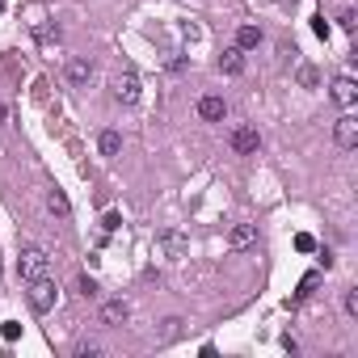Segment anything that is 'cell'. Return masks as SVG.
<instances>
[{"instance_id": "obj_1", "label": "cell", "mask_w": 358, "mask_h": 358, "mask_svg": "<svg viewBox=\"0 0 358 358\" xmlns=\"http://www.w3.org/2000/svg\"><path fill=\"white\" fill-rule=\"evenodd\" d=\"M17 274H22V282H34V278L51 274V253L38 249V245H26L22 257H17Z\"/></svg>"}, {"instance_id": "obj_2", "label": "cell", "mask_w": 358, "mask_h": 358, "mask_svg": "<svg viewBox=\"0 0 358 358\" xmlns=\"http://www.w3.org/2000/svg\"><path fill=\"white\" fill-rule=\"evenodd\" d=\"M30 291H26V299H30V312H38V316H47L51 308H55V299H59V287L51 282V274H43V278H34V282H26Z\"/></svg>"}, {"instance_id": "obj_3", "label": "cell", "mask_w": 358, "mask_h": 358, "mask_svg": "<svg viewBox=\"0 0 358 358\" xmlns=\"http://www.w3.org/2000/svg\"><path fill=\"white\" fill-rule=\"evenodd\" d=\"M333 139H337V148H358V118H354V110H341V118L333 122Z\"/></svg>"}, {"instance_id": "obj_4", "label": "cell", "mask_w": 358, "mask_h": 358, "mask_svg": "<svg viewBox=\"0 0 358 358\" xmlns=\"http://www.w3.org/2000/svg\"><path fill=\"white\" fill-rule=\"evenodd\" d=\"M329 97H333L341 110H354V101H358V85H354V76H337V80L329 85Z\"/></svg>"}, {"instance_id": "obj_5", "label": "cell", "mask_w": 358, "mask_h": 358, "mask_svg": "<svg viewBox=\"0 0 358 358\" xmlns=\"http://www.w3.org/2000/svg\"><path fill=\"white\" fill-rule=\"evenodd\" d=\"M228 143H232V152H236V156H253V152L262 148V135H257L253 127H236V131L228 135Z\"/></svg>"}, {"instance_id": "obj_6", "label": "cell", "mask_w": 358, "mask_h": 358, "mask_svg": "<svg viewBox=\"0 0 358 358\" xmlns=\"http://www.w3.org/2000/svg\"><path fill=\"white\" fill-rule=\"evenodd\" d=\"M64 80H68L72 89H85V85L93 80V64H89V59H80V55H76V59H68V64H64Z\"/></svg>"}, {"instance_id": "obj_7", "label": "cell", "mask_w": 358, "mask_h": 358, "mask_svg": "<svg viewBox=\"0 0 358 358\" xmlns=\"http://www.w3.org/2000/svg\"><path fill=\"white\" fill-rule=\"evenodd\" d=\"M114 97H118L122 106H135V101H139V76H135V72H118V76H114Z\"/></svg>"}, {"instance_id": "obj_8", "label": "cell", "mask_w": 358, "mask_h": 358, "mask_svg": "<svg viewBox=\"0 0 358 358\" xmlns=\"http://www.w3.org/2000/svg\"><path fill=\"white\" fill-rule=\"evenodd\" d=\"M127 316H131V303L127 299H106L101 303V324L118 329V324H127Z\"/></svg>"}, {"instance_id": "obj_9", "label": "cell", "mask_w": 358, "mask_h": 358, "mask_svg": "<svg viewBox=\"0 0 358 358\" xmlns=\"http://www.w3.org/2000/svg\"><path fill=\"white\" fill-rule=\"evenodd\" d=\"M199 118L224 122V118H228V101H224V97H199Z\"/></svg>"}, {"instance_id": "obj_10", "label": "cell", "mask_w": 358, "mask_h": 358, "mask_svg": "<svg viewBox=\"0 0 358 358\" xmlns=\"http://www.w3.org/2000/svg\"><path fill=\"white\" fill-rule=\"evenodd\" d=\"M47 211L59 215V220H72V203H68V194L59 186H47Z\"/></svg>"}, {"instance_id": "obj_11", "label": "cell", "mask_w": 358, "mask_h": 358, "mask_svg": "<svg viewBox=\"0 0 358 358\" xmlns=\"http://www.w3.org/2000/svg\"><path fill=\"white\" fill-rule=\"evenodd\" d=\"M220 72H224V76H241V72H245V51H241V47H228V51L220 55Z\"/></svg>"}, {"instance_id": "obj_12", "label": "cell", "mask_w": 358, "mask_h": 358, "mask_svg": "<svg viewBox=\"0 0 358 358\" xmlns=\"http://www.w3.org/2000/svg\"><path fill=\"white\" fill-rule=\"evenodd\" d=\"M228 245H232V249H253V245H257V228H253V224H236L232 236H228Z\"/></svg>"}, {"instance_id": "obj_13", "label": "cell", "mask_w": 358, "mask_h": 358, "mask_svg": "<svg viewBox=\"0 0 358 358\" xmlns=\"http://www.w3.org/2000/svg\"><path fill=\"white\" fill-rule=\"evenodd\" d=\"M262 38H266V34H262V26H241V30H236V47H241V51L262 47Z\"/></svg>"}, {"instance_id": "obj_14", "label": "cell", "mask_w": 358, "mask_h": 358, "mask_svg": "<svg viewBox=\"0 0 358 358\" xmlns=\"http://www.w3.org/2000/svg\"><path fill=\"white\" fill-rule=\"evenodd\" d=\"M97 148H101V156H118V152H122V135H118V131H101Z\"/></svg>"}, {"instance_id": "obj_15", "label": "cell", "mask_w": 358, "mask_h": 358, "mask_svg": "<svg viewBox=\"0 0 358 358\" xmlns=\"http://www.w3.org/2000/svg\"><path fill=\"white\" fill-rule=\"evenodd\" d=\"M34 38L43 47H51V43H59V26H34Z\"/></svg>"}, {"instance_id": "obj_16", "label": "cell", "mask_w": 358, "mask_h": 358, "mask_svg": "<svg viewBox=\"0 0 358 358\" xmlns=\"http://www.w3.org/2000/svg\"><path fill=\"white\" fill-rule=\"evenodd\" d=\"M177 333H182V316H169V320H164V329H160V341H173Z\"/></svg>"}, {"instance_id": "obj_17", "label": "cell", "mask_w": 358, "mask_h": 358, "mask_svg": "<svg viewBox=\"0 0 358 358\" xmlns=\"http://www.w3.org/2000/svg\"><path fill=\"white\" fill-rule=\"evenodd\" d=\"M76 287H80V295H85V299H97V278L80 274V282H76Z\"/></svg>"}, {"instance_id": "obj_18", "label": "cell", "mask_w": 358, "mask_h": 358, "mask_svg": "<svg viewBox=\"0 0 358 358\" xmlns=\"http://www.w3.org/2000/svg\"><path fill=\"white\" fill-rule=\"evenodd\" d=\"M312 291H316V274H308V278L299 282V291H295V303H303V299H308Z\"/></svg>"}, {"instance_id": "obj_19", "label": "cell", "mask_w": 358, "mask_h": 358, "mask_svg": "<svg viewBox=\"0 0 358 358\" xmlns=\"http://www.w3.org/2000/svg\"><path fill=\"white\" fill-rule=\"evenodd\" d=\"M345 316H350V320H358V291H354V287L345 291Z\"/></svg>"}, {"instance_id": "obj_20", "label": "cell", "mask_w": 358, "mask_h": 358, "mask_svg": "<svg viewBox=\"0 0 358 358\" xmlns=\"http://www.w3.org/2000/svg\"><path fill=\"white\" fill-rule=\"evenodd\" d=\"M299 85H303V89H316V68L303 64V68H299Z\"/></svg>"}, {"instance_id": "obj_21", "label": "cell", "mask_w": 358, "mask_h": 358, "mask_svg": "<svg viewBox=\"0 0 358 358\" xmlns=\"http://www.w3.org/2000/svg\"><path fill=\"white\" fill-rule=\"evenodd\" d=\"M101 354V345H93V341H85V345H76V358H97Z\"/></svg>"}, {"instance_id": "obj_22", "label": "cell", "mask_w": 358, "mask_h": 358, "mask_svg": "<svg viewBox=\"0 0 358 358\" xmlns=\"http://www.w3.org/2000/svg\"><path fill=\"white\" fill-rule=\"evenodd\" d=\"M295 249H299V253H312V249H316V241L303 232V236H295Z\"/></svg>"}, {"instance_id": "obj_23", "label": "cell", "mask_w": 358, "mask_h": 358, "mask_svg": "<svg viewBox=\"0 0 358 358\" xmlns=\"http://www.w3.org/2000/svg\"><path fill=\"white\" fill-rule=\"evenodd\" d=\"M17 333H22V324H17V320H5V341H13Z\"/></svg>"}, {"instance_id": "obj_24", "label": "cell", "mask_w": 358, "mask_h": 358, "mask_svg": "<svg viewBox=\"0 0 358 358\" xmlns=\"http://www.w3.org/2000/svg\"><path fill=\"white\" fill-rule=\"evenodd\" d=\"M337 26H341V30H354V13H350V9H345V13H341V17H337Z\"/></svg>"}, {"instance_id": "obj_25", "label": "cell", "mask_w": 358, "mask_h": 358, "mask_svg": "<svg viewBox=\"0 0 358 358\" xmlns=\"http://www.w3.org/2000/svg\"><path fill=\"white\" fill-rule=\"evenodd\" d=\"M312 22H316V26H312V30H316V34H320V38H329V22H324V17H312Z\"/></svg>"}, {"instance_id": "obj_26", "label": "cell", "mask_w": 358, "mask_h": 358, "mask_svg": "<svg viewBox=\"0 0 358 358\" xmlns=\"http://www.w3.org/2000/svg\"><path fill=\"white\" fill-rule=\"evenodd\" d=\"M5 118H9V106H0V127H5Z\"/></svg>"}, {"instance_id": "obj_27", "label": "cell", "mask_w": 358, "mask_h": 358, "mask_svg": "<svg viewBox=\"0 0 358 358\" xmlns=\"http://www.w3.org/2000/svg\"><path fill=\"white\" fill-rule=\"evenodd\" d=\"M0 9H5V0H0Z\"/></svg>"}, {"instance_id": "obj_28", "label": "cell", "mask_w": 358, "mask_h": 358, "mask_svg": "<svg viewBox=\"0 0 358 358\" xmlns=\"http://www.w3.org/2000/svg\"><path fill=\"white\" fill-rule=\"evenodd\" d=\"M0 274H5V270H0Z\"/></svg>"}]
</instances>
